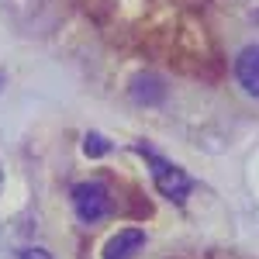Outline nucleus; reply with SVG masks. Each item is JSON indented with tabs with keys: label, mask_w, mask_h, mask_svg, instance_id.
Returning <instances> with one entry per match:
<instances>
[{
	"label": "nucleus",
	"mask_w": 259,
	"mask_h": 259,
	"mask_svg": "<svg viewBox=\"0 0 259 259\" xmlns=\"http://www.w3.org/2000/svg\"><path fill=\"white\" fill-rule=\"evenodd\" d=\"M142 156L152 162V180H156V187H159L166 197H173V200H183L187 194H190V177L180 169V166H173V162H166L162 156H156L152 149H142Z\"/></svg>",
	"instance_id": "f03ea898"
},
{
	"label": "nucleus",
	"mask_w": 259,
	"mask_h": 259,
	"mask_svg": "<svg viewBox=\"0 0 259 259\" xmlns=\"http://www.w3.org/2000/svg\"><path fill=\"white\" fill-rule=\"evenodd\" d=\"M142 242H145V232L142 228H121L114 239L104 245V259H128L132 252H139Z\"/></svg>",
	"instance_id": "7ed1b4c3"
},
{
	"label": "nucleus",
	"mask_w": 259,
	"mask_h": 259,
	"mask_svg": "<svg viewBox=\"0 0 259 259\" xmlns=\"http://www.w3.org/2000/svg\"><path fill=\"white\" fill-rule=\"evenodd\" d=\"M18 259H52L45 249H38V245H28V249H21L18 252Z\"/></svg>",
	"instance_id": "39448f33"
},
{
	"label": "nucleus",
	"mask_w": 259,
	"mask_h": 259,
	"mask_svg": "<svg viewBox=\"0 0 259 259\" xmlns=\"http://www.w3.org/2000/svg\"><path fill=\"white\" fill-rule=\"evenodd\" d=\"M235 76H239V83L252 97H259V49L256 45L245 49L239 59H235Z\"/></svg>",
	"instance_id": "20e7f679"
},
{
	"label": "nucleus",
	"mask_w": 259,
	"mask_h": 259,
	"mask_svg": "<svg viewBox=\"0 0 259 259\" xmlns=\"http://www.w3.org/2000/svg\"><path fill=\"white\" fill-rule=\"evenodd\" d=\"M73 207H76V218L94 225V221L107 218L111 214V190L100 183V180H87L73 187Z\"/></svg>",
	"instance_id": "f257e3e1"
},
{
	"label": "nucleus",
	"mask_w": 259,
	"mask_h": 259,
	"mask_svg": "<svg viewBox=\"0 0 259 259\" xmlns=\"http://www.w3.org/2000/svg\"><path fill=\"white\" fill-rule=\"evenodd\" d=\"M0 187H4V169H0Z\"/></svg>",
	"instance_id": "423d86ee"
}]
</instances>
